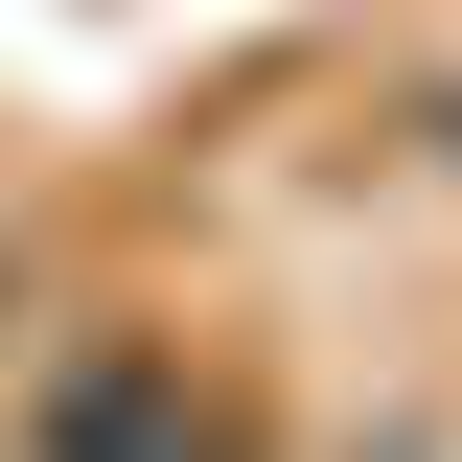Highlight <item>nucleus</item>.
I'll use <instances>...</instances> for the list:
<instances>
[{
  "mask_svg": "<svg viewBox=\"0 0 462 462\" xmlns=\"http://www.w3.org/2000/svg\"><path fill=\"white\" fill-rule=\"evenodd\" d=\"M47 462H254V416L185 393V346H93V370L47 393Z\"/></svg>",
  "mask_w": 462,
  "mask_h": 462,
  "instance_id": "obj_1",
  "label": "nucleus"
}]
</instances>
